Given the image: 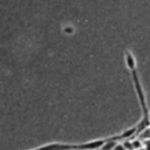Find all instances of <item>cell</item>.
Masks as SVG:
<instances>
[{
    "label": "cell",
    "instance_id": "10",
    "mask_svg": "<svg viewBox=\"0 0 150 150\" xmlns=\"http://www.w3.org/2000/svg\"><path fill=\"white\" fill-rule=\"evenodd\" d=\"M139 150H144V149H143V148H142V149H139Z\"/></svg>",
    "mask_w": 150,
    "mask_h": 150
},
{
    "label": "cell",
    "instance_id": "1",
    "mask_svg": "<svg viewBox=\"0 0 150 150\" xmlns=\"http://www.w3.org/2000/svg\"><path fill=\"white\" fill-rule=\"evenodd\" d=\"M108 139L109 137H103V138H96V139H91V141L79 143V144H73V150H98L103 146V144Z\"/></svg>",
    "mask_w": 150,
    "mask_h": 150
},
{
    "label": "cell",
    "instance_id": "6",
    "mask_svg": "<svg viewBox=\"0 0 150 150\" xmlns=\"http://www.w3.org/2000/svg\"><path fill=\"white\" fill-rule=\"evenodd\" d=\"M139 138H145V139L150 138V128H149V127L145 128L143 131L139 132Z\"/></svg>",
    "mask_w": 150,
    "mask_h": 150
},
{
    "label": "cell",
    "instance_id": "8",
    "mask_svg": "<svg viewBox=\"0 0 150 150\" xmlns=\"http://www.w3.org/2000/svg\"><path fill=\"white\" fill-rule=\"evenodd\" d=\"M114 150H125V149H124V146H123V144H122V143H117V144L115 145Z\"/></svg>",
    "mask_w": 150,
    "mask_h": 150
},
{
    "label": "cell",
    "instance_id": "7",
    "mask_svg": "<svg viewBox=\"0 0 150 150\" xmlns=\"http://www.w3.org/2000/svg\"><path fill=\"white\" fill-rule=\"evenodd\" d=\"M122 144H123V146H124V149H125V150H134V149H132V144H131V141H130V139H124Z\"/></svg>",
    "mask_w": 150,
    "mask_h": 150
},
{
    "label": "cell",
    "instance_id": "3",
    "mask_svg": "<svg viewBox=\"0 0 150 150\" xmlns=\"http://www.w3.org/2000/svg\"><path fill=\"white\" fill-rule=\"evenodd\" d=\"M124 62H125V66H127V68L129 69V71L132 70V69H137V61H136V57H135V55L132 54V52L129 50V49H127V50L124 52Z\"/></svg>",
    "mask_w": 150,
    "mask_h": 150
},
{
    "label": "cell",
    "instance_id": "2",
    "mask_svg": "<svg viewBox=\"0 0 150 150\" xmlns=\"http://www.w3.org/2000/svg\"><path fill=\"white\" fill-rule=\"evenodd\" d=\"M29 150H73V144L53 142V143H47V144L40 145L34 149H29Z\"/></svg>",
    "mask_w": 150,
    "mask_h": 150
},
{
    "label": "cell",
    "instance_id": "5",
    "mask_svg": "<svg viewBox=\"0 0 150 150\" xmlns=\"http://www.w3.org/2000/svg\"><path fill=\"white\" fill-rule=\"evenodd\" d=\"M131 144H132V149H134V150H139V149L143 148V143H142V141H141L139 138L131 141Z\"/></svg>",
    "mask_w": 150,
    "mask_h": 150
},
{
    "label": "cell",
    "instance_id": "9",
    "mask_svg": "<svg viewBox=\"0 0 150 150\" xmlns=\"http://www.w3.org/2000/svg\"><path fill=\"white\" fill-rule=\"evenodd\" d=\"M144 146H145L144 150H150V142H146V143L144 144Z\"/></svg>",
    "mask_w": 150,
    "mask_h": 150
},
{
    "label": "cell",
    "instance_id": "4",
    "mask_svg": "<svg viewBox=\"0 0 150 150\" xmlns=\"http://www.w3.org/2000/svg\"><path fill=\"white\" fill-rule=\"evenodd\" d=\"M134 135H136V125L135 127H132V128H129V129H127V130H124V131H122L121 134H118L117 136H118V139H129L131 136H134Z\"/></svg>",
    "mask_w": 150,
    "mask_h": 150
},
{
    "label": "cell",
    "instance_id": "12",
    "mask_svg": "<svg viewBox=\"0 0 150 150\" xmlns=\"http://www.w3.org/2000/svg\"><path fill=\"white\" fill-rule=\"evenodd\" d=\"M98 150H101V149H98Z\"/></svg>",
    "mask_w": 150,
    "mask_h": 150
},
{
    "label": "cell",
    "instance_id": "11",
    "mask_svg": "<svg viewBox=\"0 0 150 150\" xmlns=\"http://www.w3.org/2000/svg\"><path fill=\"white\" fill-rule=\"evenodd\" d=\"M149 128H150V124H149Z\"/></svg>",
    "mask_w": 150,
    "mask_h": 150
}]
</instances>
